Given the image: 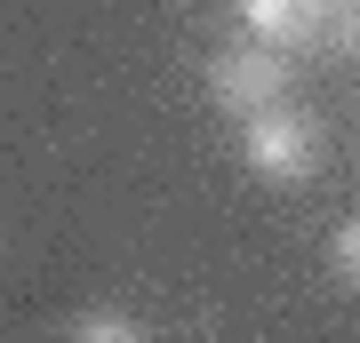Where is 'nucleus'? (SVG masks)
<instances>
[{"label": "nucleus", "instance_id": "obj_2", "mask_svg": "<svg viewBox=\"0 0 360 343\" xmlns=\"http://www.w3.org/2000/svg\"><path fill=\"white\" fill-rule=\"evenodd\" d=\"M288 80L296 64L281 48H264V40H232V48L208 56V96L224 104V112H272V104H288Z\"/></svg>", "mask_w": 360, "mask_h": 343}, {"label": "nucleus", "instance_id": "obj_6", "mask_svg": "<svg viewBox=\"0 0 360 343\" xmlns=\"http://www.w3.org/2000/svg\"><path fill=\"white\" fill-rule=\"evenodd\" d=\"M328 280H336V288H352V295H360V216H352V224H336V231H328Z\"/></svg>", "mask_w": 360, "mask_h": 343}, {"label": "nucleus", "instance_id": "obj_3", "mask_svg": "<svg viewBox=\"0 0 360 343\" xmlns=\"http://www.w3.org/2000/svg\"><path fill=\"white\" fill-rule=\"evenodd\" d=\"M240 8V25L248 40H264V48H312L321 40V16H328V0H232Z\"/></svg>", "mask_w": 360, "mask_h": 343}, {"label": "nucleus", "instance_id": "obj_1", "mask_svg": "<svg viewBox=\"0 0 360 343\" xmlns=\"http://www.w3.org/2000/svg\"><path fill=\"white\" fill-rule=\"evenodd\" d=\"M240 160L257 168L264 184L296 191V184L321 176V128H312L304 112H288V104H272V112H248V120H240Z\"/></svg>", "mask_w": 360, "mask_h": 343}, {"label": "nucleus", "instance_id": "obj_4", "mask_svg": "<svg viewBox=\"0 0 360 343\" xmlns=\"http://www.w3.org/2000/svg\"><path fill=\"white\" fill-rule=\"evenodd\" d=\"M312 48H328V56L360 64V0H328V16H321V40H312Z\"/></svg>", "mask_w": 360, "mask_h": 343}, {"label": "nucleus", "instance_id": "obj_5", "mask_svg": "<svg viewBox=\"0 0 360 343\" xmlns=\"http://www.w3.org/2000/svg\"><path fill=\"white\" fill-rule=\"evenodd\" d=\"M72 343H144V328H136L129 311L96 304V311H80V319H72Z\"/></svg>", "mask_w": 360, "mask_h": 343}]
</instances>
